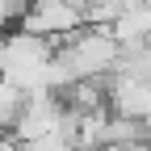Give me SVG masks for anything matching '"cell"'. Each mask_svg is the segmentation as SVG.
Instances as JSON below:
<instances>
[{"label":"cell","instance_id":"2","mask_svg":"<svg viewBox=\"0 0 151 151\" xmlns=\"http://www.w3.org/2000/svg\"><path fill=\"white\" fill-rule=\"evenodd\" d=\"M84 25V9L80 0H29V9L21 13V29L42 34V38H67L71 29Z\"/></svg>","mask_w":151,"mask_h":151},{"label":"cell","instance_id":"4","mask_svg":"<svg viewBox=\"0 0 151 151\" xmlns=\"http://www.w3.org/2000/svg\"><path fill=\"white\" fill-rule=\"evenodd\" d=\"M105 126H109V105L80 113V122H76V151H101L105 147Z\"/></svg>","mask_w":151,"mask_h":151},{"label":"cell","instance_id":"6","mask_svg":"<svg viewBox=\"0 0 151 151\" xmlns=\"http://www.w3.org/2000/svg\"><path fill=\"white\" fill-rule=\"evenodd\" d=\"M25 101H29V92H25L21 84H13L9 76H0V130H13V126H17Z\"/></svg>","mask_w":151,"mask_h":151},{"label":"cell","instance_id":"9","mask_svg":"<svg viewBox=\"0 0 151 151\" xmlns=\"http://www.w3.org/2000/svg\"><path fill=\"white\" fill-rule=\"evenodd\" d=\"M9 21H17V13H13V4H9V0H0V29H4Z\"/></svg>","mask_w":151,"mask_h":151},{"label":"cell","instance_id":"10","mask_svg":"<svg viewBox=\"0 0 151 151\" xmlns=\"http://www.w3.org/2000/svg\"><path fill=\"white\" fill-rule=\"evenodd\" d=\"M9 4H13V13H17V21H21V13L29 9V0H9Z\"/></svg>","mask_w":151,"mask_h":151},{"label":"cell","instance_id":"1","mask_svg":"<svg viewBox=\"0 0 151 151\" xmlns=\"http://www.w3.org/2000/svg\"><path fill=\"white\" fill-rule=\"evenodd\" d=\"M55 55L76 71V80H105L113 71V63H118V55H122V42L113 38L109 25L84 21L80 29H71L67 38L55 42Z\"/></svg>","mask_w":151,"mask_h":151},{"label":"cell","instance_id":"7","mask_svg":"<svg viewBox=\"0 0 151 151\" xmlns=\"http://www.w3.org/2000/svg\"><path fill=\"white\" fill-rule=\"evenodd\" d=\"M126 4H130V0H80L88 25H113V21H118V13H122Z\"/></svg>","mask_w":151,"mask_h":151},{"label":"cell","instance_id":"3","mask_svg":"<svg viewBox=\"0 0 151 151\" xmlns=\"http://www.w3.org/2000/svg\"><path fill=\"white\" fill-rule=\"evenodd\" d=\"M109 29H113V38L122 42V50L147 46V42H151V4H147V0H130Z\"/></svg>","mask_w":151,"mask_h":151},{"label":"cell","instance_id":"5","mask_svg":"<svg viewBox=\"0 0 151 151\" xmlns=\"http://www.w3.org/2000/svg\"><path fill=\"white\" fill-rule=\"evenodd\" d=\"M63 101H67L76 113H88V109H105V105H109L105 80H76L71 88H63Z\"/></svg>","mask_w":151,"mask_h":151},{"label":"cell","instance_id":"8","mask_svg":"<svg viewBox=\"0 0 151 151\" xmlns=\"http://www.w3.org/2000/svg\"><path fill=\"white\" fill-rule=\"evenodd\" d=\"M101 151H151L147 143H109V147H101Z\"/></svg>","mask_w":151,"mask_h":151}]
</instances>
